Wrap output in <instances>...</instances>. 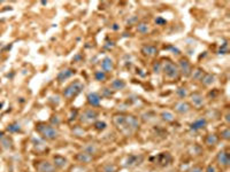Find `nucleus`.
<instances>
[{
  "mask_svg": "<svg viewBox=\"0 0 230 172\" xmlns=\"http://www.w3.org/2000/svg\"><path fill=\"white\" fill-rule=\"evenodd\" d=\"M113 123L120 131L127 133V134L135 132L139 127L138 118L133 116V115H127V116H124V115H115L113 118Z\"/></svg>",
  "mask_w": 230,
  "mask_h": 172,
  "instance_id": "f257e3e1",
  "label": "nucleus"
},
{
  "mask_svg": "<svg viewBox=\"0 0 230 172\" xmlns=\"http://www.w3.org/2000/svg\"><path fill=\"white\" fill-rule=\"evenodd\" d=\"M36 131L46 140H54L59 135L58 130L53 127L50 124H45V123H39L36 125Z\"/></svg>",
  "mask_w": 230,
  "mask_h": 172,
  "instance_id": "f03ea898",
  "label": "nucleus"
},
{
  "mask_svg": "<svg viewBox=\"0 0 230 172\" xmlns=\"http://www.w3.org/2000/svg\"><path fill=\"white\" fill-rule=\"evenodd\" d=\"M83 90H84V85H83L79 80H75V82L70 83V84L63 90L62 94L66 99H71V98H75L76 95H78Z\"/></svg>",
  "mask_w": 230,
  "mask_h": 172,
  "instance_id": "7ed1b4c3",
  "label": "nucleus"
},
{
  "mask_svg": "<svg viewBox=\"0 0 230 172\" xmlns=\"http://www.w3.org/2000/svg\"><path fill=\"white\" fill-rule=\"evenodd\" d=\"M161 70L164 71L165 76L169 79H177L179 77V70L178 67L176 66L175 63L170 62V61H165L161 64Z\"/></svg>",
  "mask_w": 230,
  "mask_h": 172,
  "instance_id": "20e7f679",
  "label": "nucleus"
},
{
  "mask_svg": "<svg viewBox=\"0 0 230 172\" xmlns=\"http://www.w3.org/2000/svg\"><path fill=\"white\" fill-rule=\"evenodd\" d=\"M36 169L38 172H55L56 169H55L54 164H52L47 161H42V162H38L37 165H36Z\"/></svg>",
  "mask_w": 230,
  "mask_h": 172,
  "instance_id": "39448f33",
  "label": "nucleus"
},
{
  "mask_svg": "<svg viewBox=\"0 0 230 172\" xmlns=\"http://www.w3.org/2000/svg\"><path fill=\"white\" fill-rule=\"evenodd\" d=\"M97 117H98V113L96 110L88 109L82 114L81 121H82L83 123H92V122H94L97 119Z\"/></svg>",
  "mask_w": 230,
  "mask_h": 172,
  "instance_id": "423d86ee",
  "label": "nucleus"
},
{
  "mask_svg": "<svg viewBox=\"0 0 230 172\" xmlns=\"http://www.w3.org/2000/svg\"><path fill=\"white\" fill-rule=\"evenodd\" d=\"M216 162H218V164L220 165V166H223V168L229 166V164H230L229 154L227 152H224V150L220 152L218 155H216Z\"/></svg>",
  "mask_w": 230,
  "mask_h": 172,
  "instance_id": "0eeeda50",
  "label": "nucleus"
},
{
  "mask_svg": "<svg viewBox=\"0 0 230 172\" xmlns=\"http://www.w3.org/2000/svg\"><path fill=\"white\" fill-rule=\"evenodd\" d=\"M178 70L179 72H182V74L185 76V77H189L190 75H191V71H192V68H191V64H190V62L187 61V60L185 59H182L181 61H179L178 63Z\"/></svg>",
  "mask_w": 230,
  "mask_h": 172,
  "instance_id": "6e6552de",
  "label": "nucleus"
},
{
  "mask_svg": "<svg viewBox=\"0 0 230 172\" xmlns=\"http://www.w3.org/2000/svg\"><path fill=\"white\" fill-rule=\"evenodd\" d=\"M144 160V157L142 155H130L127 158V162H125V166L128 168H133V166H136V165L141 164L142 162Z\"/></svg>",
  "mask_w": 230,
  "mask_h": 172,
  "instance_id": "1a4fd4ad",
  "label": "nucleus"
},
{
  "mask_svg": "<svg viewBox=\"0 0 230 172\" xmlns=\"http://www.w3.org/2000/svg\"><path fill=\"white\" fill-rule=\"evenodd\" d=\"M75 74V70L74 69H71V68H68V69H65V70L60 71L58 75V77H56V79H58V82H63V80H66V79L70 78L71 76Z\"/></svg>",
  "mask_w": 230,
  "mask_h": 172,
  "instance_id": "9d476101",
  "label": "nucleus"
},
{
  "mask_svg": "<svg viewBox=\"0 0 230 172\" xmlns=\"http://www.w3.org/2000/svg\"><path fill=\"white\" fill-rule=\"evenodd\" d=\"M75 160L78 161L79 163H89L91 161L93 160V156L89 154L86 152H82V153H78L77 155L75 156Z\"/></svg>",
  "mask_w": 230,
  "mask_h": 172,
  "instance_id": "9b49d317",
  "label": "nucleus"
},
{
  "mask_svg": "<svg viewBox=\"0 0 230 172\" xmlns=\"http://www.w3.org/2000/svg\"><path fill=\"white\" fill-rule=\"evenodd\" d=\"M86 99H88V103L92 107H98L99 105H100V100H101L100 95H99L98 93L88 94V98Z\"/></svg>",
  "mask_w": 230,
  "mask_h": 172,
  "instance_id": "f8f14e48",
  "label": "nucleus"
},
{
  "mask_svg": "<svg viewBox=\"0 0 230 172\" xmlns=\"http://www.w3.org/2000/svg\"><path fill=\"white\" fill-rule=\"evenodd\" d=\"M190 105L187 102H184V101H179L177 103H175V110L177 111L178 114H187L190 111Z\"/></svg>",
  "mask_w": 230,
  "mask_h": 172,
  "instance_id": "ddd939ff",
  "label": "nucleus"
},
{
  "mask_svg": "<svg viewBox=\"0 0 230 172\" xmlns=\"http://www.w3.org/2000/svg\"><path fill=\"white\" fill-rule=\"evenodd\" d=\"M142 53L146 56H154V55L158 54V48L153 45H145L142 48Z\"/></svg>",
  "mask_w": 230,
  "mask_h": 172,
  "instance_id": "4468645a",
  "label": "nucleus"
},
{
  "mask_svg": "<svg viewBox=\"0 0 230 172\" xmlns=\"http://www.w3.org/2000/svg\"><path fill=\"white\" fill-rule=\"evenodd\" d=\"M170 162H172V156H170L169 153H162V154H160L158 156V163L160 165H162V166L168 165Z\"/></svg>",
  "mask_w": 230,
  "mask_h": 172,
  "instance_id": "2eb2a0df",
  "label": "nucleus"
},
{
  "mask_svg": "<svg viewBox=\"0 0 230 172\" xmlns=\"http://www.w3.org/2000/svg\"><path fill=\"white\" fill-rule=\"evenodd\" d=\"M191 101L196 108H200L204 105V98L200 93H193L191 95Z\"/></svg>",
  "mask_w": 230,
  "mask_h": 172,
  "instance_id": "dca6fc26",
  "label": "nucleus"
},
{
  "mask_svg": "<svg viewBox=\"0 0 230 172\" xmlns=\"http://www.w3.org/2000/svg\"><path fill=\"white\" fill-rule=\"evenodd\" d=\"M206 125H207L206 119H205V118H199V119H197L196 122L192 123L191 125H190V127H191V130H193V131H198V130L204 129Z\"/></svg>",
  "mask_w": 230,
  "mask_h": 172,
  "instance_id": "f3484780",
  "label": "nucleus"
},
{
  "mask_svg": "<svg viewBox=\"0 0 230 172\" xmlns=\"http://www.w3.org/2000/svg\"><path fill=\"white\" fill-rule=\"evenodd\" d=\"M53 161H54V166H55V168L62 169V168H65V166H66V164H67V160L63 156H61V155H56V156H54Z\"/></svg>",
  "mask_w": 230,
  "mask_h": 172,
  "instance_id": "a211bd4d",
  "label": "nucleus"
},
{
  "mask_svg": "<svg viewBox=\"0 0 230 172\" xmlns=\"http://www.w3.org/2000/svg\"><path fill=\"white\" fill-rule=\"evenodd\" d=\"M101 68H102V71H104V72L112 70V69L114 68V64H113V61H112V59H110V58H105V59L102 60Z\"/></svg>",
  "mask_w": 230,
  "mask_h": 172,
  "instance_id": "6ab92c4d",
  "label": "nucleus"
},
{
  "mask_svg": "<svg viewBox=\"0 0 230 172\" xmlns=\"http://www.w3.org/2000/svg\"><path fill=\"white\" fill-rule=\"evenodd\" d=\"M201 83H203V85L205 86H211L213 83H214L215 80V77L213 76V75L211 74H204V76L201 77Z\"/></svg>",
  "mask_w": 230,
  "mask_h": 172,
  "instance_id": "aec40b11",
  "label": "nucleus"
},
{
  "mask_svg": "<svg viewBox=\"0 0 230 172\" xmlns=\"http://www.w3.org/2000/svg\"><path fill=\"white\" fill-rule=\"evenodd\" d=\"M110 86H112V88H113L114 91L123 90L125 87V83H124V80H122V79H114L113 82H112V84H110Z\"/></svg>",
  "mask_w": 230,
  "mask_h": 172,
  "instance_id": "412c9836",
  "label": "nucleus"
},
{
  "mask_svg": "<svg viewBox=\"0 0 230 172\" xmlns=\"http://www.w3.org/2000/svg\"><path fill=\"white\" fill-rule=\"evenodd\" d=\"M218 141H219V138L216 134H208L205 142H206L207 146H215L218 144Z\"/></svg>",
  "mask_w": 230,
  "mask_h": 172,
  "instance_id": "4be33fe9",
  "label": "nucleus"
},
{
  "mask_svg": "<svg viewBox=\"0 0 230 172\" xmlns=\"http://www.w3.org/2000/svg\"><path fill=\"white\" fill-rule=\"evenodd\" d=\"M190 76H191L195 80H200L201 77L204 76V70L203 69H200V68H197L195 71L193 70L191 71V75H190Z\"/></svg>",
  "mask_w": 230,
  "mask_h": 172,
  "instance_id": "5701e85b",
  "label": "nucleus"
},
{
  "mask_svg": "<svg viewBox=\"0 0 230 172\" xmlns=\"http://www.w3.org/2000/svg\"><path fill=\"white\" fill-rule=\"evenodd\" d=\"M161 117L166 122H174V119H175L174 114L170 113V111H164V113L161 114Z\"/></svg>",
  "mask_w": 230,
  "mask_h": 172,
  "instance_id": "b1692460",
  "label": "nucleus"
},
{
  "mask_svg": "<svg viewBox=\"0 0 230 172\" xmlns=\"http://www.w3.org/2000/svg\"><path fill=\"white\" fill-rule=\"evenodd\" d=\"M20 130H21V126H20L19 123H13V124H11V125L7 127V131L11 133H14V132H19Z\"/></svg>",
  "mask_w": 230,
  "mask_h": 172,
  "instance_id": "393cba45",
  "label": "nucleus"
},
{
  "mask_svg": "<svg viewBox=\"0 0 230 172\" xmlns=\"http://www.w3.org/2000/svg\"><path fill=\"white\" fill-rule=\"evenodd\" d=\"M137 30H138V32L139 33H147L148 32V24L146 23H141L138 24V27H137Z\"/></svg>",
  "mask_w": 230,
  "mask_h": 172,
  "instance_id": "a878e982",
  "label": "nucleus"
},
{
  "mask_svg": "<svg viewBox=\"0 0 230 172\" xmlns=\"http://www.w3.org/2000/svg\"><path fill=\"white\" fill-rule=\"evenodd\" d=\"M94 78L97 79V80H99V82H104L106 79V74L104 72V71H96V74H94Z\"/></svg>",
  "mask_w": 230,
  "mask_h": 172,
  "instance_id": "bb28decb",
  "label": "nucleus"
},
{
  "mask_svg": "<svg viewBox=\"0 0 230 172\" xmlns=\"http://www.w3.org/2000/svg\"><path fill=\"white\" fill-rule=\"evenodd\" d=\"M106 126H107V124L105 122H96L94 123V129L97 131H104L106 129Z\"/></svg>",
  "mask_w": 230,
  "mask_h": 172,
  "instance_id": "cd10ccee",
  "label": "nucleus"
},
{
  "mask_svg": "<svg viewBox=\"0 0 230 172\" xmlns=\"http://www.w3.org/2000/svg\"><path fill=\"white\" fill-rule=\"evenodd\" d=\"M102 171L104 172H116V166L114 164L108 163V164H106L105 166L102 168Z\"/></svg>",
  "mask_w": 230,
  "mask_h": 172,
  "instance_id": "c85d7f7f",
  "label": "nucleus"
},
{
  "mask_svg": "<svg viewBox=\"0 0 230 172\" xmlns=\"http://www.w3.org/2000/svg\"><path fill=\"white\" fill-rule=\"evenodd\" d=\"M176 94H177V95H178L181 99H183V98H185V97L187 95V88H185V87H179L178 90L176 91Z\"/></svg>",
  "mask_w": 230,
  "mask_h": 172,
  "instance_id": "c756f323",
  "label": "nucleus"
},
{
  "mask_svg": "<svg viewBox=\"0 0 230 172\" xmlns=\"http://www.w3.org/2000/svg\"><path fill=\"white\" fill-rule=\"evenodd\" d=\"M70 172H88V169L82 166V165H76L70 169Z\"/></svg>",
  "mask_w": 230,
  "mask_h": 172,
  "instance_id": "7c9ffc66",
  "label": "nucleus"
},
{
  "mask_svg": "<svg viewBox=\"0 0 230 172\" xmlns=\"http://www.w3.org/2000/svg\"><path fill=\"white\" fill-rule=\"evenodd\" d=\"M221 138H223L224 140H229L230 139V130L229 129L223 130L222 132H221Z\"/></svg>",
  "mask_w": 230,
  "mask_h": 172,
  "instance_id": "2f4dec72",
  "label": "nucleus"
},
{
  "mask_svg": "<svg viewBox=\"0 0 230 172\" xmlns=\"http://www.w3.org/2000/svg\"><path fill=\"white\" fill-rule=\"evenodd\" d=\"M73 132H74V134L75 135H77V137H81V135L84 134V131H83L82 127H75Z\"/></svg>",
  "mask_w": 230,
  "mask_h": 172,
  "instance_id": "473e14b6",
  "label": "nucleus"
},
{
  "mask_svg": "<svg viewBox=\"0 0 230 172\" xmlns=\"http://www.w3.org/2000/svg\"><path fill=\"white\" fill-rule=\"evenodd\" d=\"M112 94H113V92L110 90H108V88H102V91H101L102 97H112Z\"/></svg>",
  "mask_w": 230,
  "mask_h": 172,
  "instance_id": "72a5a7b5",
  "label": "nucleus"
},
{
  "mask_svg": "<svg viewBox=\"0 0 230 172\" xmlns=\"http://www.w3.org/2000/svg\"><path fill=\"white\" fill-rule=\"evenodd\" d=\"M161 63H156V64H154L153 66V71L156 72V74H159L160 72V70H161Z\"/></svg>",
  "mask_w": 230,
  "mask_h": 172,
  "instance_id": "f704fd0d",
  "label": "nucleus"
},
{
  "mask_svg": "<svg viewBox=\"0 0 230 172\" xmlns=\"http://www.w3.org/2000/svg\"><path fill=\"white\" fill-rule=\"evenodd\" d=\"M51 122L53 124H55V125H59L60 124V118H59V116H52Z\"/></svg>",
  "mask_w": 230,
  "mask_h": 172,
  "instance_id": "c9c22d12",
  "label": "nucleus"
},
{
  "mask_svg": "<svg viewBox=\"0 0 230 172\" xmlns=\"http://www.w3.org/2000/svg\"><path fill=\"white\" fill-rule=\"evenodd\" d=\"M206 172H216V169H215L214 165H208L206 169Z\"/></svg>",
  "mask_w": 230,
  "mask_h": 172,
  "instance_id": "e433bc0d",
  "label": "nucleus"
},
{
  "mask_svg": "<svg viewBox=\"0 0 230 172\" xmlns=\"http://www.w3.org/2000/svg\"><path fill=\"white\" fill-rule=\"evenodd\" d=\"M156 24H165V23H166V20H164L162 17H156Z\"/></svg>",
  "mask_w": 230,
  "mask_h": 172,
  "instance_id": "4c0bfd02",
  "label": "nucleus"
},
{
  "mask_svg": "<svg viewBox=\"0 0 230 172\" xmlns=\"http://www.w3.org/2000/svg\"><path fill=\"white\" fill-rule=\"evenodd\" d=\"M190 172H203V169L199 168V166H195V168H192L190 170Z\"/></svg>",
  "mask_w": 230,
  "mask_h": 172,
  "instance_id": "58836bf2",
  "label": "nucleus"
},
{
  "mask_svg": "<svg viewBox=\"0 0 230 172\" xmlns=\"http://www.w3.org/2000/svg\"><path fill=\"white\" fill-rule=\"evenodd\" d=\"M135 21H137V17H133V19L130 20V23H131V22H135Z\"/></svg>",
  "mask_w": 230,
  "mask_h": 172,
  "instance_id": "ea45409f",
  "label": "nucleus"
},
{
  "mask_svg": "<svg viewBox=\"0 0 230 172\" xmlns=\"http://www.w3.org/2000/svg\"><path fill=\"white\" fill-rule=\"evenodd\" d=\"M116 25H117V24H114V27H113L114 30H117V27H116Z\"/></svg>",
  "mask_w": 230,
  "mask_h": 172,
  "instance_id": "a19ab883",
  "label": "nucleus"
}]
</instances>
